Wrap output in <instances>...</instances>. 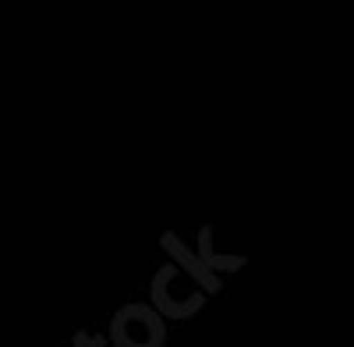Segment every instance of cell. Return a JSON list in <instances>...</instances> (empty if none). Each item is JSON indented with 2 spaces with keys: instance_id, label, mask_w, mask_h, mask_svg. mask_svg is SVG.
Instances as JSON below:
<instances>
[{
  "instance_id": "6da1fadb",
  "label": "cell",
  "mask_w": 354,
  "mask_h": 347,
  "mask_svg": "<svg viewBox=\"0 0 354 347\" xmlns=\"http://www.w3.org/2000/svg\"><path fill=\"white\" fill-rule=\"evenodd\" d=\"M113 340L121 347H160L163 340V323L149 308L142 305H128L117 312L113 319Z\"/></svg>"
}]
</instances>
